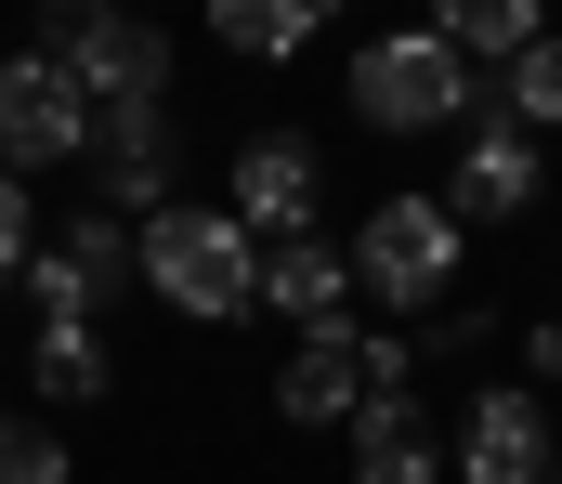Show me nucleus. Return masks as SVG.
Segmentation results:
<instances>
[{"instance_id":"obj_15","label":"nucleus","mask_w":562,"mask_h":484,"mask_svg":"<svg viewBox=\"0 0 562 484\" xmlns=\"http://www.w3.org/2000/svg\"><path fill=\"white\" fill-rule=\"evenodd\" d=\"M419 26H431V40H458L471 66H510V53L550 40V0H431Z\"/></svg>"},{"instance_id":"obj_10","label":"nucleus","mask_w":562,"mask_h":484,"mask_svg":"<svg viewBox=\"0 0 562 484\" xmlns=\"http://www.w3.org/2000/svg\"><path fill=\"white\" fill-rule=\"evenodd\" d=\"M92 210L119 223H157L170 210V105H92Z\"/></svg>"},{"instance_id":"obj_3","label":"nucleus","mask_w":562,"mask_h":484,"mask_svg":"<svg viewBox=\"0 0 562 484\" xmlns=\"http://www.w3.org/2000/svg\"><path fill=\"white\" fill-rule=\"evenodd\" d=\"M353 302H380V315H445L458 302V210L445 196H380L353 223Z\"/></svg>"},{"instance_id":"obj_20","label":"nucleus","mask_w":562,"mask_h":484,"mask_svg":"<svg viewBox=\"0 0 562 484\" xmlns=\"http://www.w3.org/2000/svg\"><path fill=\"white\" fill-rule=\"evenodd\" d=\"M367 393H419V340L406 327H367Z\"/></svg>"},{"instance_id":"obj_24","label":"nucleus","mask_w":562,"mask_h":484,"mask_svg":"<svg viewBox=\"0 0 562 484\" xmlns=\"http://www.w3.org/2000/svg\"><path fill=\"white\" fill-rule=\"evenodd\" d=\"M132 13H157V0H132Z\"/></svg>"},{"instance_id":"obj_9","label":"nucleus","mask_w":562,"mask_h":484,"mask_svg":"<svg viewBox=\"0 0 562 484\" xmlns=\"http://www.w3.org/2000/svg\"><path fill=\"white\" fill-rule=\"evenodd\" d=\"M53 66L79 79V105H170V40H157V13H132V0H105Z\"/></svg>"},{"instance_id":"obj_21","label":"nucleus","mask_w":562,"mask_h":484,"mask_svg":"<svg viewBox=\"0 0 562 484\" xmlns=\"http://www.w3.org/2000/svg\"><path fill=\"white\" fill-rule=\"evenodd\" d=\"M419 353H497V315H484V302H445Z\"/></svg>"},{"instance_id":"obj_7","label":"nucleus","mask_w":562,"mask_h":484,"mask_svg":"<svg viewBox=\"0 0 562 484\" xmlns=\"http://www.w3.org/2000/svg\"><path fill=\"white\" fill-rule=\"evenodd\" d=\"M223 210L249 223V249L314 236V223H327V158H314L301 132H249V145H236V183H223Z\"/></svg>"},{"instance_id":"obj_5","label":"nucleus","mask_w":562,"mask_h":484,"mask_svg":"<svg viewBox=\"0 0 562 484\" xmlns=\"http://www.w3.org/2000/svg\"><path fill=\"white\" fill-rule=\"evenodd\" d=\"M445 472H458V484H550V472H562L550 393H537V380L471 393V406H458V432H445Z\"/></svg>"},{"instance_id":"obj_2","label":"nucleus","mask_w":562,"mask_h":484,"mask_svg":"<svg viewBox=\"0 0 562 484\" xmlns=\"http://www.w3.org/2000/svg\"><path fill=\"white\" fill-rule=\"evenodd\" d=\"M144 289L170 302V315H196V327H223V315H249L262 302V249H249V223L236 210H157L144 223Z\"/></svg>"},{"instance_id":"obj_23","label":"nucleus","mask_w":562,"mask_h":484,"mask_svg":"<svg viewBox=\"0 0 562 484\" xmlns=\"http://www.w3.org/2000/svg\"><path fill=\"white\" fill-rule=\"evenodd\" d=\"M524 367H537V380H562V315L537 327V340H524Z\"/></svg>"},{"instance_id":"obj_18","label":"nucleus","mask_w":562,"mask_h":484,"mask_svg":"<svg viewBox=\"0 0 562 484\" xmlns=\"http://www.w3.org/2000/svg\"><path fill=\"white\" fill-rule=\"evenodd\" d=\"M66 472H79V459H66L40 419H13V406H0V484H66Z\"/></svg>"},{"instance_id":"obj_8","label":"nucleus","mask_w":562,"mask_h":484,"mask_svg":"<svg viewBox=\"0 0 562 484\" xmlns=\"http://www.w3.org/2000/svg\"><path fill=\"white\" fill-rule=\"evenodd\" d=\"M537 196H550V145H537L510 105H484V119H471V145H458V183H445L458 236H471V223H524Z\"/></svg>"},{"instance_id":"obj_13","label":"nucleus","mask_w":562,"mask_h":484,"mask_svg":"<svg viewBox=\"0 0 562 484\" xmlns=\"http://www.w3.org/2000/svg\"><path fill=\"white\" fill-rule=\"evenodd\" d=\"M340 302H353V249H340V236H276V249H262V315L340 327Z\"/></svg>"},{"instance_id":"obj_16","label":"nucleus","mask_w":562,"mask_h":484,"mask_svg":"<svg viewBox=\"0 0 562 484\" xmlns=\"http://www.w3.org/2000/svg\"><path fill=\"white\" fill-rule=\"evenodd\" d=\"M40 406H105V380H119V353H105V327H40Z\"/></svg>"},{"instance_id":"obj_12","label":"nucleus","mask_w":562,"mask_h":484,"mask_svg":"<svg viewBox=\"0 0 562 484\" xmlns=\"http://www.w3.org/2000/svg\"><path fill=\"white\" fill-rule=\"evenodd\" d=\"M340 446H353V484H445V419L419 393H367L340 419Z\"/></svg>"},{"instance_id":"obj_17","label":"nucleus","mask_w":562,"mask_h":484,"mask_svg":"<svg viewBox=\"0 0 562 484\" xmlns=\"http://www.w3.org/2000/svg\"><path fill=\"white\" fill-rule=\"evenodd\" d=\"M524 132H562V40H537V53H510V92H497Z\"/></svg>"},{"instance_id":"obj_19","label":"nucleus","mask_w":562,"mask_h":484,"mask_svg":"<svg viewBox=\"0 0 562 484\" xmlns=\"http://www.w3.org/2000/svg\"><path fill=\"white\" fill-rule=\"evenodd\" d=\"M26 249H40V210H26V183L0 170V289H26Z\"/></svg>"},{"instance_id":"obj_4","label":"nucleus","mask_w":562,"mask_h":484,"mask_svg":"<svg viewBox=\"0 0 562 484\" xmlns=\"http://www.w3.org/2000/svg\"><path fill=\"white\" fill-rule=\"evenodd\" d=\"M132 289H144V223H119V210H79L26 249L40 327H105V302H132Z\"/></svg>"},{"instance_id":"obj_11","label":"nucleus","mask_w":562,"mask_h":484,"mask_svg":"<svg viewBox=\"0 0 562 484\" xmlns=\"http://www.w3.org/2000/svg\"><path fill=\"white\" fill-rule=\"evenodd\" d=\"M367 406V327L340 315V327H301L288 340V367H276V419H301V432H340Z\"/></svg>"},{"instance_id":"obj_22","label":"nucleus","mask_w":562,"mask_h":484,"mask_svg":"<svg viewBox=\"0 0 562 484\" xmlns=\"http://www.w3.org/2000/svg\"><path fill=\"white\" fill-rule=\"evenodd\" d=\"M92 13H105V0H26V26H40V40H53V53H66V40H79V26H92Z\"/></svg>"},{"instance_id":"obj_6","label":"nucleus","mask_w":562,"mask_h":484,"mask_svg":"<svg viewBox=\"0 0 562 484\" xmlns=\"http://www.w3.org/2000/svg\"><path fill=\"white\" fill-rule=\"evenodd\" d=\"M66 158H92L79 79H66L53 53H0V170L26 183V170H66Z\"/></svg>"},{"instance_id":"obj_14","label":"nucleus","mask_w":562,"mask_h":484,"mask_svg":"<svg viewBox=\"0 0 562 484\" xmlns=\"http://www.w3.org/2000/svg\"><path fill=\"white\" fill-rule=\"evenodd\" d=\"M314 26H327V0H210V40L236 66H301Z\"/></svg>"},{"instance_id":"obj_1","label":"nucleus","mask_w":562,"mask_h":484,"mask_svg":"<svg viewBox=\"0 0 562 484\" xmlns=\"http://www.w3.org/2000/svg\"><path fill=\"white\" fill-rule=\"evenodd\" d=\"M353 119L367 132H393V145H419V132H471L497 92H484V66L458 53V40H431V26H380V40H353Z\"/></svg>"}]
</instances>
